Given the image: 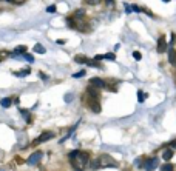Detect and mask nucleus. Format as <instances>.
Here are the masks:
<instances>
[{"label": "nucleus", "mask_w": 176, "mask_h": 171, "mask_svg": "<svg viewBox=\"0 0 176 171\" xmlns=\"http://www.w3.org/2000/svg\"><path fill=\"white\" fill-rule=\"evenodd\" d=\"M70 160L74 170H85L90 163V157L85 151H73L70 153Z\"/></svg>", "instance_id": "obj_1"}, {"label": "nucleus", "mask_w": 176, "mask_h": 171, "mask_svg": "<svg viewBox=\"0 0 176 171\" xmlns=\"http://www.w3.org/2000/svg\"><path fill=\"white\" fill-rule=\"evenodd\" d=\"M85 103L87 106L91 109V111H94V113H101V102H99V99L96 97H91V96H85Z\"/></svg>", "instance_id": "obj_2"}, {"label": "nucleus", "mask_w": 176, "mask_h": 171, "mask_svg": "<svg viewBox=\"0 0 176 171\" xmlns=\"http://www.w3.org/2000/svg\"><path fill=\"white\" fill-rule=\"evenodd\" d=\"M99 162H101V165L105 166V168H117V162L108 154H102L101 157H99Z\"/></svg>", "instance_id": "obj_3"}, {"label": "nucleus", "mask_w": 176, "mask_h": 171, "mask_svg": "<svg viewBox=\"0 0 176 171\" xmlns=\"http://www.w3.org/2000/svg\"><path fill=\"white\" fill-rule=\"evenodd\" d=\"M54 137V133H51V131H45V133H42V134L37 137L36 140H34V145H39V143H43V142H47V140L49 139H53Z\"/></svg>", "instance_id": "obj_4"}, {"label": "nucleus", "mask_w": 176, "mask_h": 171, "mask_svg": "<svg viewBox=\"0 0 176 171\" xmlns=\"http://www.w3.org/2000/svg\"><path fill=\"white\" fill-rule=\"evenodd\" d=\"M40 159H42V153H40V151H36V153H33L28 157L26 163H28V165H31V166H34V165H37V163L40 162Z\"/></svg>", "instance_id": "obj_5"}, {"label": "nucleus", "mask_w": 176, "mask_h": 171, "mask_svg": "<svg viewBox=\"0 0 176 171\" xmlns=\"http://www.w3.org/2000/svg\"><path fill=\"white\" fill-rule=\"evenodd\" d=\"M165 49H167V40H165V37H164V36H161L159 39H158V46H156V51H158V52H165Z\"/></svg>", "instance_id": "obj_6"}, {"label": "nucleus", "mask_w": 176, "mask_h": 171, "mask_svg": "<svg viewBox=\"0 0 176 171\" xmlns=\"http://www.w3.org/2000/svg\"><path fill=\"white\" fill-rule=\"evenodd\" d=\"M158 162H159L158 157H153V159H148V160L145 162V165H142V166L145 170H155L156 166H158Z\"/></svg>", "instance_id": "obj_7"}, {"label": "nucleus", "mask_w": 176, "mask_h": 171, "mask_svg": "<svg viewBox=\"0 0 176 171\" xmlns=\"http://www.w3.org/2000/svg\"><path fill=\"white\" fill-rule=\"evenodd\" d=\"M87 94H88V96H91V97H96V99H99V97H101V93H99V88H96V86H93V85H91L90 88L87 89Z\"/></svg>", "instance_id": "obj_8"}, {"label": "nucleus", "mask_w": 176, "mask_h": 171, "mask_svg": "<svg viewBox=\"0 0 176 171\" xmlns=\"http://www.w3.org/2000/svg\"><path fill=\"white\" fill-rule=\"evenodd\" d=\"M90 85H93V86H96V88H105V82L102 80V79H91L90 80Z\"/></svg>", "instance_id": "obj_9"}, {"label": "nucleus", "mask_w": 176, "mask_h": 171, "mask_svg": "<svg viewBox=\"0 0 176 171\" xmlns=\"http://www.w3.org/2000/svg\"><path fill=\"white\" fill-rule=\"evenodd\" d=\"M168 62H170L171 65H175V63H176V51H175V48L168 49Z\"/></svg>", "instance_id": "obj_10"}, {"label": "nucleus", "mask_w": 176, "mask_h": 171, "mask_svg": "<svg viewBox=\"0 0 176 171\" xmlns=\"http://www.w3.org/2000/svg\"><path fill=\"white\" fill-rule=\"evenodd\" d=\"M173 154H175V151L168 148V150H165V151L162 153V159H164V160H170V159L173 157Z\"/></svg>", "instance_id": "obj_11"}, {"label": "nucleus", "mask_w": 176, "mask_h": 171, "mask_svg": "<svg viewBox=\"0 0 176 171\" xmlns=\"http://www.w3.org/2000/svg\"><path fill=\"white\" fill-rule=\"evenodd\" d=\"M34 52H39V54H45V48H43V45L36 43V45H34Z\"/></svg>", "instance_id": "obj_12"}, {"label": "nucleus", "mask_w": 176, "mask_h": 171, "mask_svg": "<svg viewBox=\"0 0 176 171\" xmlns=\"http://www.w3.org/2000/svg\"><path fill=\"white\" fill-rule=\"evenodd\" d=\"M13 74L17 76V77H25L26 74H29V68H26V70H23V71H14Z\"/></svg>", "instance_id": "obj_13"}, {"label": "nucleus", "mask_w": 176, "mask_h": 171, "mask_svg": "<svg viewBox=\"0 0 176 171\" xmlns=\"http://www.w3.org/2000/svg\"><path fill=\"white\" fill-rule=\"evenodd\" d=\"M11 102H13V100L6 97V99H2V102H0V105H2L3 108H9V106H11Z\"/></svg>", "instance_id": "obj_14"}, {"label": "nucleus", "mask_w": 176, "mask_h": 171, "mask_svg": "<svg viewBox=\"0 0 176 171\" xmlns=\"http://www.w3.org/2000/svg\"><path fill=\"white\" fill-rule=\"evenodd\" d=\"M83 16H85V11L83 9H77V11H74V14H73L74 19H82Z\"/></svg>", "instance_id": "obj_15"}, {"label": "nucleus", "mask_w": 176, "mask_h": 171, "mask_svg": "<svg viewBox=\"0 0 176 171\" xmlns=\"http://www.w3.org/2000/svg\"><path fill=\"white\" fill-rule=\"evenodd\" d=\"M74 60H76L77 63H87V62H88V59H87L85 56H76Z\"/></svg>", "instance_id": "obj_16"}, {"label": "nucleus", "mask_w": 176, "mask_h": 171, "mask_svg": "<svg viewBox=\"0 0 176 171\" xmlns=\"http://www.w3.org/2000/svg\"><path fill=\"white\" fill-rule=\"evenodd\" d=\"M83 2H85L87 5H90V6H96V5H101L102 0H83Z\"/></svg>", "instance_id": "obj_17"}, {"label": "nucleus", "mask_w": 176, "mask_h": 171, "mask_svg": "<svg viewBox=\"0 0 176 171\" xmlns=\"http://www.w3.org/2000/svg\"><path fill=\"white\" fill-rule=\"evenodd\" d=\"M14 52H22V54H25V52H28V48L23 46V45H20V46H17L14 49Z\"/></svg>", "instance_id": "obj_18"}, {"label": "nucleus", "mask_w": 176, "mask_h": 171, "mask_svg": "<svg viewBox=\"0 0 176 171\" xmlns=\"http://www.w3.org/2000/svg\"><path fill=\"white\" fill-rule=\"evenodd\" d=\"M87 65L88 66H93V68H101V63H99V60H96V59H94V62H90V60H88Z\"/></svg>", "instance_id": "obj_19"}, {"label": "nucleus", "mask_w": 176, "mask_h": 171, "mask_svg": "<svg viewBox=\"0 0 176 171\" xmlns=\"http://www.w3.org/2000/svg\"><path fill=\"white\" fill-rule=\"evenodd\" d=\"M173 168H175V166L171 165V163H165V165H162V166H161V170H162V171H171Z\"/></svg>", "instance_id": "obj_20"}, {"label": "nucleus", "mask_w": 176, "mask_h": 171, "mask_svg": "<svg viewBox=\"0 0 176 171\" xmlns=\"http://www.w3.org/2000/svg\"><path fill=\"white\" fill-rule=\"evenodd\" d=\"M83 76H85V71H77V73H74V74H73V77H74V79H79V77H83Z\"/></svg>", "instance_id": "obj_21"}, {"label": "nucleus", "mask_w": 176, "mask_h": 171, "mask_svg": "<svg viewBox=\"0 0 176 171\" xmlns=\"http://www.w3.org/2000/svg\"><path fill=\"white\" fill-rule=\"evenodd\" d=\"M20 113H22V116H23L25 120H29V111H26V109H20Z\"/></svg>", "instance_id": "obj_22"}, {"label": "nucleus", "mask_w": 176, "mask_h": 171, "mask_svg": "<svg viewBox=\"0 0 176 171\" xmlns=\"http://www.w3.org/2000/svg\"><path fill=\"white\" fill-rule=\"evenodd\" d=\"M23 59H25V60H28V62H34V57H33L31 54H26V52L23 54Z\"/></svg>", "instance_id": "obj_23"}, {"label": "nucleus", "mask_w": 176, "mask_h": 171, "mask_svg": "<svg viewBox=\"0 0 176 171\" xmlns=\"http://www.w3.org/2000/svg\"><path fill=\"white\" fill-rule=\"evenodd\" d=\"M137 96H139V102L142 103V102H144V99H145V94L142 93V91H137Z\"/></svg>", "instance_id": "obj_24"}, {"label": "nucleus", "mask_w": 176, "mask_h": 171, "mask_svg": "<svg viewBox=\"0 0 176 171\" xmlns=\"http://www.w3.org/2000/svg\"><path fill=\"white\" fill-rule=\"evenodd\" d=\"M135 166H137V168H141V166H142V159H136L135 160Z\"/></svg>", "instance_id": "obj_25"}, {"label": "nucleus", "mask_w": 176, "mask_h": 171, "mask_svg": "<svg viewBox=\"0 0 176 171\" xmlns=\"http://www.w3.org/2000/svg\"><path fill=\"white\" fill-rule=\"evenodd\" d=\"M133 57H135L136 60H141V59H142V54H141V52H137V51H135V52H133Z\"/></svg>", "instance_id": "obj_26"}, {"label": "nucleus", "mask_w": 176, "mask_h": 171, "mask_svg": "<svg viewBox=\"0 0 176 171\" xmlns=\"http://www.w3.org/2000/svg\"><path fill=\"white\" fill-rule=\"evenodd\" d=\"M105 59H108V60H114V59H116V56H114L113 52H108V54H105Z\"/></svg>", "instance_id": "obj_27"}, {"label": "nucleus", "mask_w": 176, "mask_h": 171, "mask_svg": "<svg viewBox=\"0 0 176 171\" xmlns=\"http://www.w3.org/2000/svg\"><path fill=\"white\" fill-rule=\"evenodd\" d=\"M11 3H16V5H22V3H25V0H8Z\"/></svg>", "instance_id": "obj_28"}, {"label": "nucleus", "mask_w": 176, "mask_h": 171, "mask_svg": "<svg viewBox=\"0 0 176 171\" xmlns=\"http://www.w3.org/2000/svg\"><path fill=\"white\" fill-rule=\"evenodd\" d=\"M47 11H48V13H56V6H54V5L48 6V8H47Z\"/></svg>", "instance_id": "obj_29"}, {"label": "nucleus", "mask_w": 176, "mask_h": 171, "mask_svg": "<svg viewBox=\"0 0 176 171\" xmlns=\"http://www.w3.org/2000/svg\"><path fill=\"white\" fill-rule=\"evenodd\" d=\"M99 165H101V162H99V159H97L96 162H93V165H91V168H97Z\"/></svg>", "instance_id": "obj_30"}, {"label": "nucleus", "mask_w": 176, "mask_h": 171, "mask_svg": "<svg viewBox=\"0 0 176 171\" xmlns=\"http://www.w3.org/2000/svg\"><path fill=\"white\" fill-rule=\"evenodd\" d=\"M39 76H40V77H42V80H47V76H45L43 73H39Z\"/></svg>", "instance_id": "obj_31"}, {"label": "nucleus", "mask_w": 176, "mask_h": 171, "mask_svg": "<svg viewBox=\"0 0 176 171\" xmlns=\"http://www.w3.org/2000/svg\"><path fill=\"white\" fill-rule=\"evenodd\" d=\"M94 59H96V60H102V59H105V56H96Z\"/></svg>", "instance_id": "obj_32"}, {"label": "nucleus", "mask_w": 176, "mask_h": 171, "mask_svg": "<svg viewBox=\"0 0 176 171\" xmlns=\"http://www.w3.org/2000/svg\"><path fill=\"white\" fill-rule=\"evenodd\" d=\"M131 9H133V11H137V13H139V11H142V9H141V8H137V6H133Z\"/></svg>", "instance_id": "obj_33"}, {"label": "nucleus", "mask_w": 176, "mask_h": 171, "mask_svg": "<svg viewBox=\"0 0 176 171\" xmlns=\"http://www.w3.org/2000/svg\"><path fill=\"white\" fill-rule=\"evenodd\" d=\"M57 43H59V45H63L65 40H63V39H59V40H57Z\"/></svg>", "instance_id": "obj_34"}, {"label": "nucleus", "mask_w": 176, "mask_h": 171, "mask_svg": "<svg viewBox=\"0 0 176 171\" xmlns=\"http://www.w3.org/2000/svg\"><path fill=\"white\" fill-rule=\"evenodd\" d=\"M164 2H170V0H164Z\"/></svg>", "instance_id": "obj_35"}, {"label": "nucleus", "mask_w": 176, "mask_h": 171, "mask_svg": "<svg viewBox=\"0 0 176 171\" xmlns=\"http://www.w3.org/2000/svg\"><path fill=\"white\" fill-rule=\"evenodd\" d=\"M2 2H8V0H2Z\"/></svg>", "instance_id": "obj_36"}]
</instances>
